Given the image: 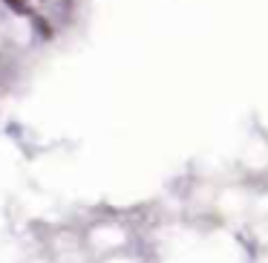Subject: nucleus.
<instances>
[{
	"instance_id": "obj_1",
	"label": "nucleus",
	"mask_w": 268,
	"mask_h": 263,
	"mask_svg": "<svg viewBox=\"0 0 268 263\" xmlns=\"http://www.w3.org/2000/svg\"><path fill=\"white\" fill-rule=\"evenodd\" d=\"M35 26L41 29V35H44V38H49V35H52V29L46 26V23H44V20H41V18H35Z\"/></svg>"
},
{
	"instance_id": "obj_2",
	"label": "nucleus",
	"mask_w": 268,
	"mask_h": 263,
	"mask_svg": "<svg viewBox=\"0 0 268 263\" xmlns=\"http://www.w3.org/2000/svg\"><path fill=\"white\" fill-rule=\"evenodd\" d=\"M6 3H9V6H15V9H23V3H26V0H6Z\"/></svg>"
}]
</instances>
